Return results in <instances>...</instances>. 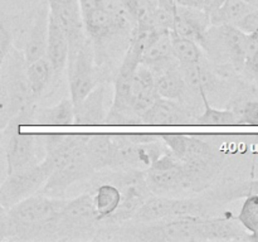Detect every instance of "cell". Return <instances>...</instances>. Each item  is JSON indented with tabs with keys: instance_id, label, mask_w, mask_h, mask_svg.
Wrapping results in <instances>:
<instances>
[{
	"instance_id": "1",
	"label": "cell",
	"mask_w": 258,
	"mask_h": 242,
	"mask_svg": "<svg viewBox=\"0 0 258 242\" xmlns=\"http://www.w3.org/2000/svg\"><path fill=\"white\" fill-rule=\"evenodd\" d=\"M66 201L35 193L8 208L9 239L54 238L58 213Z\"/></svg>"
},
{
	"instance_id": "2",
	"label": "cell",
	"mask_w": 258,
	"mask_h": 242,
	"mask_svg": "<svg viewBox=\"0 0 258 242\" xmlns=\"http://www.w3.org/2000/svg\"><path fill=\"white\" fill-rule=\"evenodd\" d=\"M25 67L23 52L12 45L0 68V130L18 113L35 103Z\"/></svg>"
},
{
	"instance_id": "3",
	"label": "cell",
	"mask_w": 258,
	"mask_h": 242,
	"mask_svg": "<svg viewBox=\"0 0 258 242\" xmlns=\"http://www.w3.org/2000/svg\"><path fill=\"white\" fill-rule=\"evenodd\" d=\"M35 103L30 105L9 121L2 130L3 151L7 158V173L13 174L32 168L39 163L37 148L40 135L22 131L23 126L33 125V112Z\"/></svg>"
},
{
	"instance_id": "4",
	"label": "cell",
	"mask_w": 258,
	"mask_h": 242,
	"mask_svg": "<svg viewBox=\"0 0 258 242\" xmlns=\"http://www.w3.org/2000/svg\"><path fill=\"white\" fill-rule=\"evenodd\" d=\"M208 217V216H207ZM207 217L179 216L148 224L131 223L122 231L133 238L154 242L208 241Z\"/></svg>"
},
{
	"instance_id": "5",
	"label": "cell",
	"mask_w": 258,
	"mask_h": 242,
	"mask_svg": "<svg viewBox=\"0 0 258 242\" xmlns=\"http://www.w3.org/2000/svg\"><path fill=\"white\" fill-rule=\"evenodd\" d=\"M246 38L247 33L236 25H211L199 45L217 65L242 72L246 63Z\"/></svg>"
},
{
	"instance_id": "6",
	"label": "cell",
	"mask_w": 258,
	"mask_h": 242,
	"mask_svg": "<svg viewBox=\"0 0 258 242\" xmlns=\"http://www.w3.org/2000/svg\"><path fill=\"white\" fill-rule=\"evenodd\" d=\"M95 65V49L88 37L82 42L68 47L66 67L73 105L80 103L98 85V75Z\"/></svg>"
},
{
	"instance_id": "7",
	"label": "cell",
	"mask_w": 258,
	"mask_h": 242,
	"mask_svg": "<svg viewBox=\"0 0 258 242\" xmlns=\"http://www.w3.org/2000/svg\"><path fill=\"white\" fill-rule=\"evenodd\" d=\"M91 193L67 199L58 213L54 238H78L96 233L100 228Z\"/></svg>"
},
{
	"instance_id": "8",
	"label": "cell",
	"mask_w": 258,
	"mask_h": 242,
	"mask_svg": "<svg viewBox=\"0 0 258 242\" xmlns=\"http://www.w3.org/2000/svg\"><path fill=\"white\" fill-rule=\"evenodd\" d=\"M53 170L52 164L43 159L32 168L8 174L0 186V204L8 209L27 197L38 193Z\"/></svg>"
},
{
	"instance_id": "9",
	"label": "cell",
	"mask_w": 258,
	"mask_h": 242,
	"mask_svg": "<svg viewBox=\"0 0 258 242\" xmlns=\"http://www.w3.org/2000/svg\"><path fill=\"white\" fill-rule=\"evenodd\" d=\"M145 180L154 196L179 197L186 193L181 160L168 150L145 170Z\"/></svg>"
},
{
	"instance_id": "10",
	"label": "cell",
	"mask_w": 258,
	"mask_h": 242,
	"mask_svg": "<svg viewBox=\"0 0 258 242\" xmlns=\"http://www.w3.org/2000/svg\"><path fill=\"white\" fill-rule=\"evenodd\" d=\"M96 170L90 163L86 151L73 156L53 170L47 182L38 193L54 198H63L66 191L78 182H85L92 178Z\"/></svg>"
},
{
	"instance_id": "11",
	"label": "cell",
	"mask_w": 258,
	"mask_h": 242,
	"mask_svg": "<svg viewBox=\"0 0 258 242\" xmlns=\"http://www.w3.org/2000/svg\"><path fill=\"white\" fill-rule=\"evenodd\" d=\"M194 121V111H191L188 105L179 101L159 97L154 105L141 115L140 125H191Z\"/></svg>"
},
{
	"instance_id": "12",
	"label": "cell",
	"mask_w": 258,
	"mask_h": 242,
	"mask_svg": "<svg viewBox=\"0 0 258 242\" xmlns=\"http://www.w3.org/2000/svg\"><path fill=\"white\" fill-rule=\"evenodd\" d=\"M179 68L191 95H196L201 100L202 96L209 97L212 93L219 92L218 90H222L224 85L223 81L209 67L206 59L193 65H179Z\"/></svg>"
},
{
	"instance_id": "13",
	"label": "cell",
	"mask_w": 258,
	"mask_h": 242,
	"mask_svg": "<svg viewBox=\"0 0 258 242\" xmlns=\"http://www.w3.org/2000/svg\"><path fill=\"white\" fill-rule=\"evenodd\" d=\"M48 7H49V14L64 33L68 40V47L82 42L87 38L78 0H72L63 4L48 5Z\"/></svg>"
},
{
	"instance_id": "14",
	"label": "cell",
	"mask_w": 258,
	"mask_h": 242,
	"mask_svg": "<svg viewBox=\"0 0 258 242\" xmlns=\"http://www.w3.org/2000/svg\"><path fill=\"white\" fill-rule=\"evenodd\" d=\"M48 24H49V7L44 0L35 9L32 25H30L29 33H28L27 42H25L24 49L22 50L27 65L45 55Z\"/></svg>"
},
{
	"instance_id": "15",
	"label": "cell",
	"mask_w": 258,
	"mask_h": 242,
	"mask_svg": "<svg viewBox=\"0 0 258 242\" xmlns=\"http://www.w3.org/2000/svg\"><path fill=\"white\" fill-rule=\"evenodd\" d=\"M209 27H211V20L208 13L204 9L176 5L171 32L196 40L199 44Z\"/></svg>"
},
{
	"instance_id": "16",
	"label": "cell",
	"mask_w": 258,
	"mask_h": 242,
	"mask_svg": "<svg viewBox=\"0 0 258 242\" xmlns=\"http://www.w3.org/2000/svg\"><path fill=\"white\" fill-rule=\"evenodd\" d=\"M105 87L97 85L80 103L75 105V125H102L107 111L105 107Z\"/></svg>"
},
{
	"instance_id": "17",
	"label": "cell",
	"mask_w": 258,
	"mask_h": 242,
	"mask_svg": "<svg viewBox=\"0 0 258 242\" xmlns=\"http://www.w3.org/2000/svg\"><path fill=\"white\" fill-rule=\"evenodd\" d=\"M117 146L112 134H87L86 154L96 171L112 168Z\"/></svg>"
},
{
	"instance_id": "18",
	"label": "cell",
	"mask_w": 258,
	"mask_h": 242,
	"mask_svg": "<svg viewBox=\"0 0 258 242\" xmlns=\"http://www.w3.org/2000/svg\"><path fill=\"white\" fill-rule=\"evenodd\" d=\"M170 32L171 30L161 33L143 53L141 63L148 66L154 76L171 66L178 65V60L173 54Z\"/></svg>"
},
{
	"instance_id": "19",
	"label": "cell",
	"mask_w": 258,
	"mask_h": 242,
	"mask_svg": "<svg viewBox=\"0 0 258 242\" xmlns=\"http://www.w3.org/2000/svg\"><path fill=\"white\" fill-rule=\"evenodd\" d=\"M155 88L160 97L183 103H185L186 96L191 93L186 87V83L179 68V63L156 73Z\"/></svg>"
},
{
	"instance_id": "20",
	"label": "cell",
	"mask_w": 258,
	"mask_h": 242,
	"mask_svg": "<svg viewBox=\"0 0 258 242\" xmlns=\"http://www.w3.org/2000/svg\"><path fill=\"white\" fill-rule=\"evenodd\" d=\"M45 57L52 65L54 70L55 77L63 72L67 66L68 59V40L64 33L60 29L52 15L49 14V24H48V37H47V50Z\"/></svg>"
},
{
	"instance_id": "21",
	"label": "cell",
	"mask_w": 258,
	"mask_h": 242,
	"mask_svg": "<svg viewBox=\"0 0 258 242\" xmlns=\"http://www.w3.org/2000/svg\"><path fill=\"white\" fill-rule=\"evenodd\" d=\"M33 125L71 126L75 125V105L71 98H63L57 105L37 107L33 112Z\"/></svg>"
},
{
	"instance_id": "22",
	"label": "cell",
	"mask_w": 258,
	"mask_h": 242,
	"mask_svg": "<svg viewBox=\"0 0 258 242\" xmlns=\"http://www.w3.org/2000/svg\"><path fill=\"white\" fill-rule=\"evenodd\" d=\"M92 196V204L95 208L97 221L101 224L117 209L121 203V191L111 182L102 180L95 188Z\"/></svg>"
},
{
	"instance_id": "23",
	"label": "cell",
	"mask_w": 258,
	"mask_h": 242,
	"mask_svg": "<svg viewBox=\"0 0 258 242\" xmlns=\"http://www.w3.org/2000/svg\"><path fill=\"white\" fill-rule=\"evenodd\" d=\"M25 72H27L28 83H29L33 98L38 101V98L42 97L43 93L49 87L53 78H55L54 70L48 58L44 55L39 59L28 63Z\"/></svg>"
},
{
	"instance_id": "24",
	"label": "cell",
	"mask_w": 258,
	"mask_h": 242,
	"mask_svg": "<svg viewBox=\"0 0 258 242\" xmlns=\"http://www.w3.org/2000/svg\"><path fill=\"white\" fill-rule=\"evenodd\" d=\"M254 8L244 3L243 0H226L221 7L209 13L211 25H234L238 20H241L244 15L248 14Z\"/></svg>"
},
{
	"instance_id": "25",
	"label": "cell",
	"mask_w": 258,
	"mask_h": 242,
	"mask_svg": "<svg viewBox=\"0 0 258 242\" xmlns=\"http://www.w3.org/2000/svg\"><path fill=\"white\" fill-rule=\"evenodd\" d=\"M170 34L173 54L179 65H193L204 59L203 49L196 40L181 37L174 32H170Z\"/></svg>"
},
{
	"instance_id": "26",
	"label": "cell",
	"mask_w": 258,
	"mask_h": 242,
	"mask_svg": "<svg viewBox=\"0 0 258 242\" xmlns=\"http://www.w3.org/2000/svg\"><path fill=\"white\" fill-rule=\"evenodd\" d=\"M251 194H258V179L221 187L207 194V197L214 203H228V202L244 198Z\"/></svg>"
},
{
	"instance_id": "27",
	"label": "cell",
	"mask_w": 258,
	"mask_h": 242,
	"mask_svg": "<svg viewBox=\"0 0 258 242\" xmlns=\"http://www.w3.org/2000/svg\"><path fill=\"white\" fill-rule=\"evenodd\" d=\"M202 101L204 103V112L197 116L194 124L203 126H229L237 125V117L233 110H218L209 105V100L207 96H202Z\"/></svg>"
},
{
	"instance_id": "28",
	"label": "cell",
	"mask_w": 258,
	"mask_h": 242,
	"mask_svg": "<svg viewBox=\"0 0 258 242\" xmlns=\"http://www.w3.org/2000/svg\"><path fill=\"white\" fill-rule=\"evenodd\" d=\"M221 155L208 141L198 135H188V144H186L185 155L183 160H191V159H206Z\"/></svg>"
},
{
	"instance_id": "29",
	"label": "cell",
	"mask_w": 258,
	"mask_h": 242,
	"mask_svg": "<svg viewBox=\"0 0 258 242\" xmlns=\"http://www.w3.org/2000/svg\"><path fill=\"white\" fill-rule=\"evenodd\" d=\"M244 202L237 219L248 232L258 229V194L244 197Z\"/></svg>"
},
{
	"instance_id": "30",
	"label": "cell",
	"mask_w": 258,
	"mask_h": 242,
	"mask_svg": "<svg viewBox=\"0 0 258 242\" xmlns=\"http://www.w3.org/2000/svg\"><path fill=\"white\" fill-rule=\"evenodd\" d=\"M237 125L258 126V100H247L234 108Z\"/></svg>"
},
{
	"instance_id": "31",
	"label": "cell",
	"mask_w": 258,
	"mask_h": 242,
	"mask_svg": "<svg viewBox=\"0 0 258 242\" xmlns=\"http://www.w3.org/2000/svg\"><path fill=\"white\" fill-rule=\"evenodd\" d=\"M160 138L163 143L165 144L166 148L170 150L174 156L183 160L185 155L186 144H188V135L184 134H160Z\"/></svg>"
},
{
	"instance_id": "32",
	"label": "cell",
	"mask_w": 258,
	"mask_h": 242,
	"mask_svg": "<svg viewBox=\"0 0 258 242\" xmlns=\"http://www.w3.org/2000/svg\"><path fill=\"white\" fill-rule=\"evenodd\" d=\"M13 45V37L9 27L7 25L3 18H0V68H2L3 62L9 52L10 47Z\"/></svg>"
},
{
	"instance_id": "33",
	"label": "cell",
	"mask_w": 258,
	"mask_h": 242,
	"mask_svg": "<svg viewBox=\"0 0 258 242\" xmlns=\"http://www.w3.org/2000/svg\"><path fill=\"white\" fill-rule=\"evenodd\" d=\"M238 29L244 33H258V9H253L236 23Z\"/></svg>"
},
{
	"instance_id": "34",
	"label": "cell",
	"mask_w": 258,
	"mask_h": 242,
	"mask_svg": "<svg viewBox=\"0 0 258 242\" xmlns=\"http://www.w3.org/2000/svg\"><path fill=\"white\" fill-rule=\"evenodd\" d=\"M9 239V219L8 211L0 204V241Z\"/></svg>"
},
{
	"instance_id": "35",
	"label": "cell",
	"mask_w": 258,
	"mask_h": 242,
	"mask_svg": "<svg viewBox=\"0 0 258 242\" xmlns=\"http://www.w3.org/2000/svg\"><path fill=\"white\" fill-rule=\"evenodd\" d=\"M244 72L248 73L252 78L258 81V49L256 50L253 55H252L249 59L246 60V65H244Z\"/></svg>"
},
{
	"instance_id": "36",
	"label": "cell",
	"mask_w": 258,
	"mask_h": 242,
	"mask_svg": "<svg viewBox=\"0 0 258 242\" xmlns=\"http://www.w3.org/2000/svg\"><path fill=\"white\" fill-rule=\"evenodd\" d=\"M204 0H175L176 5L185 8H197V9H203Z\"/></svg>"
},
{
	"instance_id": "37",
	"label": "cell",
	"mask_w": 258,
	"mask_h": 242,
	"mask_svg": "<svg viewBox=\"0 0 258 242\" xmlns=\"http://www.w3.org/2000/svg\"><path fill=\"white\" fill-rule=\"evenodd\" d=\"M224 2H226V0H204L203 9L206 10L209 15V13H212L213 10H216L217 8L221 7Z\"/></svg>"
},
{
	"instance_id": "38",
	"label": "cell",
	"mask_w": 258,
	"mask_h": 242,
	"mask_svg": "<svg viewBox=\"0 0 258 242\" xmlns=\"http://www.w3.org/2000/svg\"><path fill=\"white\" fill-rule=\"evenodd\" d=\"M244 241H249V242H258V229L253 232H248L246 236V239Z\"/></svg>"
},
{
	"instance_id": "39",
	"label": "cell",
	"mask_w": 258,
	"mask_h": 242,
	"mask_svg": "<svg viewBox=\"0 0 258 242\" xmlns=\"http://www.w3.org/2000/svg\"><path fill=\"white\" fill-rule=\"evenodd\" d=\"M48 3V5H53V4H63V3H68L72 2V0H45Z\"/></svg>"
},
{
	"instance_id": "40",
	"label": "cell",
	"mask_w": 258,
	"mask_h": 242,
	"mask_svg": "<svg viewBox=\"0 0 258 242\" xmlns=\"http://www.w3.org/2000/svg\"><path fill=\"white\" fill-rule=\"evenodd\" d=\"M244 3H247L248 5H251L254 9H258V0H243Z\"/></svg>"
},
{
	"instance_id": "41",
	"label": "cell",
	"mask_w": 258,
	"mask_h": 242,
	"mask_svg": "<svg viewBox=\"0 0 258 242\" xmlns=\"http://www.w3.org/2000/svg\"><path fill=\"white\" fill-rule=\"evenodd\" d=\"M3 151V133L2 130H0V153Z\"/></svg>"
}]
</instances>
